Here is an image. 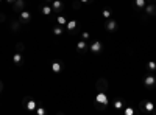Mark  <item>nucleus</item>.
Here are the masks:
<instances>
[{"label": "nucleus", "instance_id": "nucleus-1", "mask_svg": "<svg viewBox=\"0 0 156 115\" xmlns=\"http://www.w3.org/2000/svg\"><path fill=\"white\" fill-rule=\"evenodd\" d=\"M94 103H95V107H97L98 110H105V109H106V106L109 104L108 96H106V92H97Z\"/></svg>", "mask_w": 156, "mask_h": 115}, {"label": "nucleus", "instance_id": "nucleus-2", "mask_svg": "<svg viewBox=\"0 0 156 115\" xmlns=\"http://www.w3.org/2000/svg\"><path fill=\"white\" fill-rule=\"evenodd\" d=\"M139 107L142 109V112H144V113H147V115H151V113H154V115H156L154 104L151 103V101H148V100H140Z\"/></svg>", "mask_w": 156, "mask_h": 115}, {"label": "nucleus", "instance_id": "nucleus-3", "mask_svg": "<svg viewBox=\"0 0 156 115\" xmlns=\"http://www.w3.org/2000/svg\"><path fill=\"white\" fill-rule=\"evenodd\" d=\"M22 104H23V107L27 109L28 112H34L36 107L39 106V103H37V101H36L33 96H25L23 101H22Z\"/></svg>", "mask_w": 156, "mask_h": 115}, {"label": "nucleus", "instance_id": "nucleus-4", "mask_svg": "<svg viewBox=\"0 0 156 115\" xmlns=\"http://www.w3.org/2000/svg\"><path fill=\"white\" fill-rule=\"evenodd\" d=\"M66 30H67L70 34H76L78 31H80V23H78V20H76V19H70V20H67V23H66Z\"/></svg>", "mask_w": 156, "mask_h": 115}, {"label": "nucleus", "instance_id": "nucleus-5", "mask_svg": "<svg viewBox=\"0 0 156 115\" xmlns=\"http://www.w3.org/2000/svg\"><path fill=\"white\" fill-rule=\"evenodd\" d=\"M147 17H156V3L150 2V3L145 5V8H144V19H147Z\"/></svg>", "mask_w": 156, "mask_h": 115}, {"label": "nucleus", "instance_id": "nucleus-6", "mask_svg": "<svg viewBox=\"0 0 156 115\" xmlns=\"http://www.w3.org/2000/svg\"><path fill=\"white\" fill-rule=\"evenodd\" d=\"M50 5H51V9H53L55 14H61L64 11V8H66V2L64 0H53Z\"/></svg>", "mask_w": 156, "mask_h": 115}, {"label": "nucleus", "instance_id": "nucleus-7", "mask_svg": "<svg viewBox=\"0 0 156 115\" xmlns=\"http://www.w3.org/2000/svg\"><path fill=\"white\" fill-rule=\"evenodd\" d=\"M89 52L92 55H100L103 52V44L100 41H92L89 44Z\"/></svg>", "mask_w": 156, "mask_h": 115}, {"label": "nucleus", "instance_id": "nucleus-8", "mask_svg": "<svg viewBox=\"0 0 156 115\" xmlns=\"http://www.w3.org/2000/svg\"><path fill=\"white\" fill-rule=\"evenodd\" d=\"M105 30L108 33H115L119 30V23H117L115 19H106V23H105Z\"/></svg>", "mask_w": 156, "mask_h": 115}, {"label": "nucleus", "instance_id": "nucleus-9", "mask_svg": "<svg viewBox=\"0 0 156 115\" xmlns=\"http://www.w3.org/2000/svg\"><path fill=\"white\" fill-rule=\"evenodd\" d=\"M144 86H145V89H148V90H153V89L156 87V78L153 76V73L147 75L144 78Z\"/></svg>", "mask_w": 156, "mask_h": 115}, {"label": "nucleus", "instance_id": "nucleus-10", "mask_svg": "<svg viewBox=\"0 0 156 115\" xmlns=\"http://www.w3.org/2000/svg\"><path fill=\"white\" fill-rule=\"evenodd\" d=\"M19 20H20V23H30L31 22V12L27 11V9L20 11L19 12Z\"/></svg>", "mask_w": 156, "mask_h": 115}, {"label": "nucleus", "instance_id": "nucleus-11", "mask_svg": "<svg viewBox=\"0 0 156 115\" xmlns=\"http://www.w3.org/2000/svg\"><path fill=\"white\" fill-rule=\"evenodd\" d=\"M25 6H27V0H16V2L12 3V11L19 14L20 11L25 9Z\"/></svg>", "mask_w": 156, "mask_h": 115}, {"label": "nucleus", "instance_id": "nucleus-12", "mask_svg": "<svg viewBox=\"0 0 156 115\" xmlns=\"http://www.w3.org/2000/svg\"><path fill=\"white\" fill-rule=\"evenodd\" d=\"M39 12H41L42 16L48 17V16L53 14V9H51V5H50V3H42L41 8H39Z\"/></svg>", "mask_w": 156, "mask_h": 115}, {"label": "nucleus", "instance_id": "nucleus-13", "mask_svg": "<svg viewBox=\"0 0 156 115\" xmlns=\"http://www.w3.org/2000/svg\"><path fill=\"white\" fill-rule=\"evenodd\" d=\"M76 52H78V53H86V52H89V44H87V41H84V39L78 41V42H76Z\"/></svg>", "mask_w": 156, "mask_h": 115}, {"label": "nucleus", "instance_id": "nucleus-14", "mask_svg": "<svg viewBox=\"0 0 156 115\" xmlns=\"http://www.w3.org/2000/svg\"><path fill=\"white\" fill-rule=\"evenodd\" d=\"M95 87H97V92H106V89H108V81H106L105 78H100V79L97 81Z\"/></svg>", "mask_w": 156, "mask_h": 115}, {"label": "nucleus", "instance_id": "nucleus-15", "mask_svg": "<svg viewBox=\"0 0 156 115\" xmlns=\"http://www.w3.org/2000/svg\"><path fill=\"white\" fill-rule=\"evenodd\" d=\"M61 70H62V64L59 61H53V62H51V72L58 75V73H61Z\"/></svg>", "mask_w": 156, "mask_h": 115}, {"label": "nucleus", "instance_id": "nucleus-16", "mask_svg": "<svg viewBox=\"0 0 156 115\" xmlns=\"http://www.w3.org/2000/svg\"><path fill=\"white\" fill-rule=\"evenodd\" d=\"M112 106H114V109L115 110H122L126 104H125V101L123 100H120V98H117V100H114V103H112Z\"/></svg>", "mask_w": 156, "mask_h": 115}, {"label": "nucleus", "instance_id": "nucleus-17", "mask_svg": "<svg viewBox=\"0 0 156 115\" xmlns=\"http://www.w3.org/2000/svg\"><path fill=\"white\" fill-rule=\"evenodd\" d=\"M12 62H14L16 66H20V64L23 62V56H22L20 52H16L14 55H12Z\"/></svg>", "mask_w": 156, "mask_h": 115}, {"label": "nucleus", "instance_id": "nucleus-18", "mask_svg": "<svg viewBox=\"0 0 156 115\" xmlns=\"http://www.w3.org/2000/svg\"><path fill=\"white\" fill-rule=\"evenodd\" d=\"M56 23H58V25H61V27H66V23H67V17L61 12V14H58V17H56Z\"/></svg>", "mask_w": 156, "mask_h": 115}, {"label": "nucleus", "instance_id": "nucleus-19", "mask_svg": "<svg viewBox=\"0 0 156 115\" xmlns=\"http://www.w3.org/2000/svg\"><path fill=\"white\" fill-rule=\"evenodd\" d=\"M66 31V27H61V25H55L53 27V36H61Z\"/></svg>", "mask_w": 156, "mask_h": 115}, {"label": "nucleus", "instance_id": "nucleus-20", "mask_svg": "<svg viewBox=\"0 0 156 115\" xmlns=\"http://www.w3.org/2000/svg\"><path fill=\"white\" fill-rule=\"evenodd\" d=\"M11 31L12 33H19L20 31V20L19 22H16V20L11 22Z\"/></svg>", "mask_w": 156, "mask_h": 115}, {"label": "nucleus", "instance_id": "nucleus-21", "mask_svg": "<svg viewBox=\"0 0 156 115\" xmlns=\"http://www.w3.org/2000/svg\"><path fill=\"white\" fill-rule=\"evenodd\" d=\"M101 16H103V19H111L112 17V11L109 8H103L101 9Z\"/></svg>", "mask_w": 156, "mask_h": 115}, {"label": "nucleus", "instance_id": "nucleus-22", "mask_svg": "<svg viewBox=\"0 0 156 115\" xmlns=\"http://www.w3.org/2000/svg\"><path fill=\"white\" fill-rule=\"evenodd\" d=\"M147 5V0H134V6L136 9H144Z\"/></svg>", "mask_w": 156, "mask_h": 115}, {"label": "nucleus", "instance_id": "nucleus-23", "mask_svg": "<svg viewBox=\"0 0 156 115\" xmlns=\"http://www.w3.org/2000/svg\"><path fill=\"white\" fill-rule=\"evenodd\" d=\"M122 112H123L125 115H134V113H136V110H134L131 106H125V107L122 109Z\"/></svg>", "mask_w": 156, "mask_h": 115}, {"label": "nucleus", "instance_id": "nucleus-24", "mask_svg": "<svg viewBox=\"0 0 156 115\" xmlns=\"http://www.w3.org/2000/svg\"><path fill=\"white\" fill-rule=\"evenodd\" d=\"M147 70H148L150 73H153V72L156 70V62H154V61H148V62H147Z\"/></svg>", "mask_w": 156, "mask_h": 115}, {"label": "nucleus", "instance_id": "nucleus-25", "mask_svg": "<svg viewBox=\"0 0 156 115\" xmlns=\"http://www.w3.org/2000/svg\"><path fill=\"white\" fill-rule=\"evenodd\" d=\"M34 112H36L37 115H45V113H47V110H45V109H44L41 104H39V106L36 107V110H34Z\"/></svg>", "mask_w": 156, "mask_h": 115}, {"label": "nucleus", "instance_id": "nucleus-26", "mask_svg": "<svg viewBox=\"0 0 156 115\" xmlns=\"http://www.w3.org/2000/svg\"><path fill=\"white\" fill-rule=\"evenodd\" d=\"M81 6H83V5L80 3V0H73V2H72V8H73V9H80Z\"/></svg>", "mask_w": 156, "mask_h": 115}, {"label": "nucleus", "instance_id": "nucleus-27", "mask_svg": "<svg viewBox=\"0 0 156 115\" xmlns=\"http://www.w3.org/2000/svg\"><path fill=\"white\" fill-rule=\"evenodd\" d=\"M81 36H83V39H84V41H89V37H90V34H89L87 31H83Z\"/></svg>", "mask_w": 156, "mask_h": 115}, {"label": "nucleus", "instance_id": "nucleus-28", "mask_svg": "<svg viewBox=\"0 0 156 115\" xmlns=\"http://www.w3.org/2000/svg\"><path fill=\"white\" fill-rule=\"evenodd\" d=\"M16 48H17V52H22V50H23V44H17Z\"/></svg>", "mask_w": 156, "mask_h": 115}, {"label": "nucleus", "instance_id": "nucleus-29", "mask_svg": "<svg viewBox=\"0 0 156 115\" xmlns=\"http://www.w3.org/2000/svg\"><path fill=\"white\" fill-rule=\"evenodd\" d=\"M90 2H92V0H80L81 5H86V3H90Z\"/></svg>", "mask_w": 156, "mask_h": 115}, {"label": "nucleus", "instance_id": "nucleus-30", "mask_svg": "<svg viewBox=\"0 0 156 115\" xmlns=\"http://www.w3.org/2000/svg\"><path fill=\"white\" fill-rule=\"evenodd\" d=\"M5 17H6V16L3 14V12H0V22H3V20H5Z\"/></svg>", "mask_w": 156, "mask_h": 115}, {"label": "nucleus", "instance_id": "nucleus-31", "mask_svg": "<svg viewBox=\"0 0 156 115\" xmlns=\"http://www.w3.org/2000/svg\"><path fill=\"white\" fill-rule=\"evenodd\" d=\"M5 2H6V3H9V5H12V3L16 2V0H5Z\"/></svg>", "mask_w": 156, "mask_h": 115}, {"label": "nucleus", "instance_id": "nucleus-32", "mask_svg": "<svg viewBox=\"0 0 156 115\" xmlns=\"http://www.w3.org/2000/svg\"><path fill=\"white\" fill-rule=\"evenodd\" d=\"M53 0H42V3H51Z\"/></svg>", "mask_w": 156, "mask_h": 115}, {"label": "nucleus", "instance_id": "nucleus-33", "mask_svg": "<svg viewBox=\"0 0 156 115\" xmlns=\"http://www.w3.org/2000/svg\"><path fill=\"white\" fill-rule=\"evenodd\" d=\"M3 90V84H2V81H0V92Z\"/></svg>", "mask_w": 156, "mask_h": 115}, {"label": "nucleus", "instance_id": "nucleus-34", "mask_svg": "<svg viewBox=\"0 0 156 115\" xmlns=\"http://www.w3.org/2000/svg\"><path fill=\"white\" fill-rule=\"evenodd\" d=\"M148 2H153V3H156V0H148Z\"/></svg>", "mask_w": 156, "mask_h": 115}, {"label": "nucleus", "instance_id": "nucleus-35", "mask_svg": "<svg viewBox=\"0 0 156 115\" xmlns=\"http://www.w3.org/2000/svg\"><path fill=\"white\" fill-rule=\"evenodd\" d=\"M2 2H3V0H0V3H2Z\"/></svg>", "mask_w": 156, "mask_h": 115}]
</instances>
